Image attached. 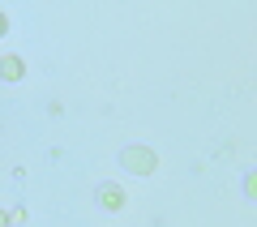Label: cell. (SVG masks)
Listing matches in <instances>:
<instances>
[{
  "mask_svg": "<svg viewBox=\"0 0 257 227\" xmlns=\"http://www.w3.org/2000/svg\"><path fill=\"white\" fill-rule=\"evenodd\" d=\"M120 163H124V172H138V176L155 172V155H150L146 146H128L124 155H120Z\"/></svg>",
  "mask_w": 257,
  "mask_h": 227,
  "instance_id": "obj_1",
  "label": "cell"
},
{
  "mask_svg": "<svg viewBox=\"0 0 257 227\" xmlns=\"http://www.w3.org/2000/svg\"><path fill=\"white\" fill-rule=\"evenodd\" d=\"M99 206H103V210H120V206H124L120 184H99Z\"/></svg>",
  "mask_w": 257,
  "mask_h": 227,
  "instance_id": "obj_2",
  "label": "cell"
},
{
  "mask_svg": "<svg viewBox=\"0 0 257 227\" xmlns=\"http://www.w3.org/2000/svg\"><path fill=\"white\" fill-rule=\"evenodd\" d=\"M0 73H5L9 82H18V77H22V60H18V56H5V60H0Z\"/></svg>",
  "mask_w": 257,
  "mask_h": 227,
  "instance_id": "obj_3",
  "label": "cell"
},
{
  "mask_svg": "<svg viewBox=\"0 0 257 227\" xmlns=\"http://www.w3.org/2000/svg\"><path fill=\"white\" fill-rule=\"evenodd\" d=\"M248 197H257V172L248 176Z\"/></svg>",
  "mask_w": 257,
  "mask_h": 227,
  "instance_id": "obj_4",
  "label": "cell"
},
{
  "mask_svg": "<svg viewBox=\"0 0 257 227\" xmlns=\"http://www.w3.org/2000/svg\"><path fill=\"white\" fill-rule=\"evenodd\" d=\"M5 26H9V22H5V13H0V35H5Z\"/></svg>",
  "mask_w": 257,
  "mask_h": 227,
  "instance_id": "obj_5",
  "label": "cell"
},
{
  "mask_svg": "<svg viewBox=\"0 0 257 227\" xmlns=\"http://www.w3.org/2000/svg\"><path fill=\"white\" fill-rule=\"evenodd\" d=\"M0 227H9V218H5V214H0Z\"/></svg>",
  "mask_w": 257,
  "mask_h": 227,
  "instance_id": "obj_6",
  "label": "cell"
}]
</instances>
